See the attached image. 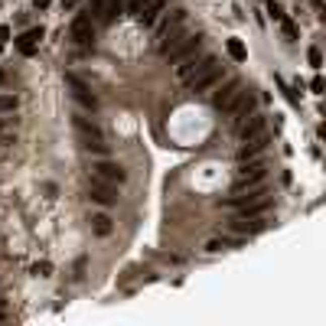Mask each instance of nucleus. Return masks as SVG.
I'll use <instances>...</instances> for the list:
<instances>
[{
	"label": "nucleus",
	"instance_id": "f257e3e1",
	"mask_svg": "<svg viewBox=\"0 0 326 326\" xmlns=\"http://www.w3.org/2000/svg\"><path fill=\"white\" fill-rule=\"evenodd\" d=\"M75 134H79L82 147L85 150H95V154H108V144H105V134L95 121L88 117H75Z\"/></svg>",
	"mask_w": 326,
	"mask_h": 326
},
{
	"label": "nucleus",
	"instance_id": "f03ea898",
	"mask_svg": "<svg viewBox=\"0 0 326 326\" xmlns=\"http://www.w3.org/2000/svg\"><path fill=\"white\" fill-rule=\"evenodd\" d=\"M66 85L72 88V98L79 101L82 108H88V111H98V95H95L92 88H88V85H85V82H82L75 72H66Z\"/></svg>",
	"mask_w": 326,
	"mask_h": 326
},
{
	"label": "nucleus",
	"instance_id": "7ed1b4c3",
	"mask_svg": "<svg viewBox=\"0 0 326 326\" xmlns=\"http://www.w3.org/2000/svg\"><path fill=\"white\" fill-rule=\"evenodd\" d=\"M88 196H92L95 203H101V206H114L117 203V186L108 183V179L92 176V183H88Z\"/></svg>",
	"mask_w": 326,
	"mask_h": 326
},
{
	"label": "nucleus",
	"instance_id": "20e7f679",
	"mask_svg": "<svg viewBox=\"0 0 326 326\" xmlns=\"http://www.w3.org/2000/svg\"><path fill=\"white\" fill-rule=\"evenodd\" d=\"M261 179H265V163H251V166H241L238 179H235V192L254 189V186H261Z\"/></svg>",
	"mask_w": 326,
	"mask_h": 326
},
{
	"label": "nucleus",
	"instance_id": "39448f33",
	"mask_svg": "<svg viewBox=\"0 0 326 326\" xmlns=\"http://www.w3.org/2000/svg\"><path fill=\"white\" fill-rule=\"evenodd\" d=\"M219 79H222V66H219V62H212L209 69H203L199 75H192L186 85H189V92H209V88L216 85Z\"/></svg>",
	"mask_w": 326,
	"mask_h": 326
},
{
	"label": "nucleus",
	"instance_id": "423d86ee",
	"mask_svg": "<svg viewBox=\"0 0 326 326\" xmlns=\"http://www.w3.org/2000/svg\"><path fill=\"white\" fill-rule=\"evenodd\" d=\"M212 62H216V55H203V59H192V55H189V59H183V62L176 66V79H179V82H189L192 75H199L203 69H209Z\"/></svg>",
	"mask_w": 326,
	"mask_h": 326
},
{
	"label": "nucleus",
	"instance_id": "0eeeda50",
	"mask_svg": "<svg viewBox=\"0 0 326 326\" xmlns=\"http://www.w3.org/2000/svg\"><path fill=\"white\" fill-rule=\"evenodd\" d=\"M241 92H245V85H241L238 79H232L225 88H222V92H216V95H212V105H216L219 111H228V108L235 105V98H238Z\"/></svg>",
	"mask_w": 326,
	"mask_h": 326
},
{
	"label": "nucleus",
	"instance_id": "6e6552de",
	"mask_svg": "<svg viewBox=\"0 0 326 326\" xmlns=\"http://www.w3.org/2000/svg\"><path fill=\"white\" fill-rule=\"evenodd\" d=\"M199 43H203V39H199L196 33H192V36H183L170 52H166V59H170V62H183V59H189V55L199 49Z\"/></svg>",
	"mask_w": 326,
	"mask_h": 326
},
{
	"label": "nucleus",
	"instance_id": "1a4fd4ad",
	"mask_svg": "<svg viewBox=\"0 0 326 326\" xmlns=\"http://www.w3.org/2000/svg\"><path fill=\"white\" fill-rule=\"evenodd\" d=\"M43 36H46V33H43V26H33V30H26L23 36L17 39V49L23 52V55H33V52L39 49V43H43Z\"/></svg>",
	"mask_w": 326,
	"mask_h": 326
},
{
	"label": "nucleus",
	"instance_id": "9d476101",
	"mask_svg": "<svg viewBox=\"0 0 326 326\" xmlns=\"http://www.w3.org/2000/svg\"><path fill=\"white\" fill-rule=\"evenodd\" d=\"M92 170H95V176H98V179H108V183H114V186L124 183V170L117 163H111V160H98Z\"/></svg>",
	"mask_w": 326,
	"mask_h": 326
},
{
	"label": "nucleus",
	"instance_id": "9b49d317",
	"mask_svg": "<svg viewBox=\"0 0 326 326\" xmlns=\"http://www.w3.org/2000/svg\"><path fill=\"white\" fill-rule=\"evenodd\" d=\"M92 36H95V23H92V17H75V23H72V39L75 43H92Z\"/></svg>",
	"mask_w": 326,
	"mask_h": 326
},
{
	"label": "nucleus",
	"instance_id": "f8f14e48",
	"mask_svg": "<svg viewBox=\"0 0 326 326\" xmlns=\"http://www.w3.org/2000/svg\"><path fill=\"white\" fill-rule=\"evenodd\" d=\"M225 114H232V117H238V121H245L248 114H254V95H248V92H241L238 98H235V105L225 111Z\"/></svg>",
	"mask_w": 326,
	"mask_h": 326
},
{
	"label": "nucleus",
	"instance_id": "ddd939ff",
	"mask_svg": "<svg viewBox=\"0 0 326 326\" xmlns=\"http://www.w3.org/2000/svg\"><path fill=\"white\" fill-rule=\"evenodd\" d=\"M268 147V134L261 131L258 137H248V141H241V150H238V160H248V157H258L261 150Z\"/></svg>",
	"mask_w": 326,
	"mask_h": 326
},
{
	"label": "nucleus",
	"instance_id": "4468645a",
	"mask_svg": "<svg viewBox=\"0 0 326 326\" xmlns=\"http://www.w3.org/2000/svg\"><path fill=\"white\" fill-rule=\"evenodd\" d=\"M268 228V222L265 219H235L232 222V232H238V235H258V232H265Z\"/></svg>",
	"mask_w": 326,
	"mask_h": 326
},
{
	"label": "nucleus",
	"instance_id": "2eb2a0df",
	"mask_svg": "<svg viewBox=\"0 0 326 326\" xmlns=\"http://www.w3.org/2000/svg\"><path fill=\"white\" fill-rule=\"evenodd\" d=\"M261 131H265V117H261V114H248L245 124L238 127V137H241V141H248V137H258Z\"/></svg>",
	"mask_w": 326,
	"mask_h": 326
},
{
	"label": "nucleus",
	"instance_id": "dca6fc26",
	"mask_svg": "<svg viewBox=\"0 0 326 326\" xmlns=\"http://www.w3.org/2000/svg\"><path fill=\"white\" fill-rule=\"evenodd\" d=\"M225 49H228V55H232L235 62H245L248 59V49H245V43H241V39H225Z\"/></svg>",
	"mask_w": 326,
	"mask_h": 326
},
{
	"label": "nucleus",
	"instance_id": "f3484780",
	"mask_svg": "<svg viewBox=\"0 0 326 326\" xmlns=\"http://www.w3.org/2000/svg\"><path fill=\"white\" fill-rule=\"evenodd\" d=\"M92 228H95V235H98V238H108V235H111V219L101 212V216L92 219Z\"/></svg>",
	"mask_w": 326,
	"mask_h": 326
},
{
	"label": "nucleus",
	"instance_id": "a211bd4d",
	"mask_svg": "<svg viewBox=\"0 0 326 326\" xmlns=\"http://www.w3.org/2000/svg\"><path fill=\"white\" fill-rule=\"evenodd\" d=\"M117 13H121V0H111V4L101 7V20H105V23H114Z\"/></svg>",
	"mask_w": 326,
	"mask_h": 326
},
{
	"label": "nucleus",
	"instance_id": "6ab92c4d",
	"mask_svg": "<svg viewBox=\"0 0 326 326\" xmlns=\"http://www.w3.org/2000/svg\"><path fill=\"white\" fill-rule=\"evenodd\" d=\"M10 111H17V98L13 95H0V114H10Z\"/></svg>",
	"mask_w": 326,
	"mask_h": 326
},
{
	"label": "nucleus",
	"instance_id": "aec40b11",
	"mask_svg": "<svg viewBox=\"0 0 326 326\" xmlns=\"http://www.w3.org/2000/svg\"><path fill=\"white\" fill-rule=\"evenodd\" d=\"M307 59H310V66H313V69H323V52L316 49V46H310V49H307Z\"/></svg>",
	"mask_w": 326,
	"mask_h": 326
},
{
	"label": "nucleus",
	"instance_id": "412c9836",
	"mask_svg": "<svg viewBox=\"0 0 326 326\" xmlns=\"http://www.w3.org/2000/svg\"><path fill=\"white\" fill-rule=\"evenodd\" d=\"M33 274H36V277H49L52 274V265H49V261H36V265H33Z\"/></svg>",
	"mask_w": 326,
	"mask_h": 326
},
{
	"label": "nucleus",
	"instance_id": "4be33fe9",
	"mask_svg": "<svg viewBox=\"0 0 326 326\" xmlns=\"http://www.w3.org/2000/svg\"><path fill=\"white\" fill-rule=\"evenodd\" d=\"M277 23H281V30H284V33H287V36H290V39H297V26H294V23H290V20H287V17H281V20H277Z\"/></svg>",
	"mask_w": 326,
	"mask_h": 326
},
{
	"label": "nucleus",
	"instance_id": "5701e85b",
	"mask_svg": "<svg viewBox=\"0 0 326 326\" xmlns=\"http://www.w3.org/2000/svg\"><path fill=\"white\" fill-rule=\"evenodd\" d=\"M222 248H225V238H222V241H219V238H212L209 245H206V251H209V254H216V251H222Z\"/></svg>",
	"mask_w": 326,
	"mask_h": 326
},
{
	"label": "nucleus",
	"instance_id": "b1692460",
	"mask_svg": "<svg viewBox=\"0 0 326 326\" xmlns=\"http://www.w3.org/2000/svg\"><path fill=\"white\" fill-rule=\"evenodd\" d=\"M101 7H105V0H92V4H88V13H92V17H98Z\"/></svg>",
	"mask_w": 326,
	"mask_h": 326
},
{
	"label": "nucleus",
	"instance_id": "393cba45",
	"mask_svg": "<svg viewBox=\"0 0 326 326\" xmlns=\"http://www.w3.org/2000/svg\"><path fill=\"white\" fill-rule=\"evenodd\" d=\"M268 13H271V17H274V20H281V17H284V10H281V7H277V4H274V0H271V4H268Z\"/></svg>",
	"mask_w": 326,
	"mask_h": 326
},
{
	"label": "nucleus",
	"instance_id": "a878e982",
	"mask_svg": "<svg viewBox=\"0 0 326 326\" xmlns=\"http://www.w3.org/2000/svg\"><path fill=\"white\" fill-rule=\"evenodd\" d=\"M310 88H313V92H316V95H323V79H320V75H316V79H313V82H310Z\"/></svg>",
	"mask_w": 326,
	"mask_h": 326
},
{
	"label": "nucleus",
	"instance_id": "bb28decb",
	"mask_svg": "<svg viewBox=\"0 0 326 326\" xmlns=\"http://www.w3.org/2000/svg\"><path fill=\"white\" fill-rule=\"evenodd\" d=\"M79 7V0H62V10H75Z\"/></svg>",
	"mask_w": 326,
	"mask_h": 326
},
{
	"label": "nucleus",
	"instance_id": "cd10ccee",
	"mask_svg": "<svg viewBox=\"0 0 326 326\" xmlns=\"http://www.w3.org/2000/svg\"><path fill=\"white\" fill-rule=\"evenodd\" d=\"M49 4H52V0H33V7H36V10H46Z\"/></svg>",
	"mask_w": 326,
	"mask_h": 326
},
{
	"label": "nucleus",
	"instance_id": "c85d7f7f",
	"mask_svg": "<svg viewBox=\"0 0 326 326\" xmlns=\"http://www.w3.org/2000/svg\"><path fill=\"white\" fill-rule=\"evenodd\" d=\"M4 39H10V30H7V26H0V43H4Z\"/></svg>",
	"mask_w": 326,
	"mask_h": 326
},
{
	"label": "nucleus",
	"instance_id": "c756f323",
	"mask_svg": "<svg viewBox=\"0 0 326 326\" xmlns=\"http://www.w3.org/2000/svg\"><path fill=\"white\" fill-rule=\"evenodd\" d=\"M0 320H4V310H0Z\"/></svg>",
	"mask_w": 326,
	"mask_h": 326
}]
</instances>
